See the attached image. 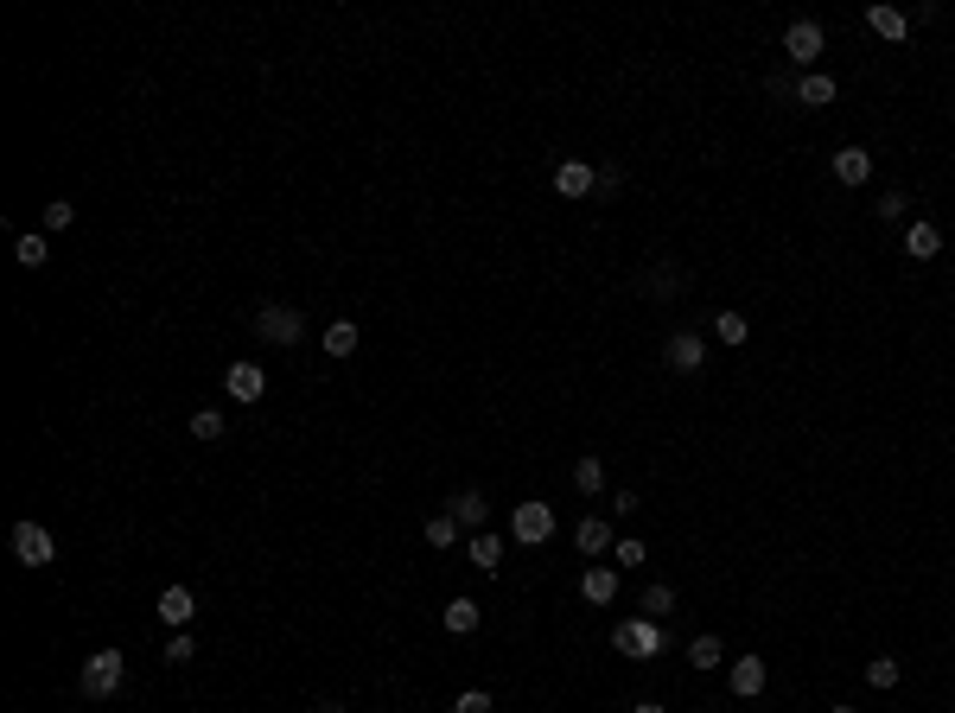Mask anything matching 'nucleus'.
I'll return each instance as SVG.
<instances>
[{"label": "nucleus", "instance_id": "f257e3e1", "mask_svg": "<svg viewBox=\"0 0 955 713\" xmlns=\"http://www.w3.org/2000/svg\"><path fill=\"white\" fill-rule=\"evenodd\" d=\"M612 650L618 656H631V663H650V656H663L669 650V631L656 618H624L618 631H612Z\"/></svg>", "mask_w": 955, "mask_h": 713}, {"label": "nucleus", "instance_id": "f03ea898", "mask_svg": "<svg viewBox=\"0 0 955 713\" xmlns=\"http://www.w3.org/2000/svg\"><path fill=\"white\" fill-rule=\"evenodd\" d=\"M255 338L262 344H300L306 338V312L300 306H255Z\"/></svg>", "mask_w": 955, "mask_h": 713}, {"label": "nucleus", "instance_id": "7ed1b4c3", "mask_svg": "<svg viewBox=\"0 0 955 713\" xmlns=\"http://www.w3.org/2000/svg\"><path fill=\"white\" fill-rule=\"evenodd\" d=\"M510 535H516L523 548H542V542H554V510H548L542 497H523V503L510 510Z\"/></svg>", "mask_w": 955, "mask_h": 713}, {"label": "nucleus", "instance_id": "20e7f679", "mask_svg": "<svg viewBox=\"0 0 955 713\" xmlns=\"http://www.w3.org/2000/svg\"><path fill=\"white\" fill-rule=\"evenodd\" d=\"M121 675H128V656H121V650H96L90 663H83L77 682H83V694H90V701H109V694L121 688Z\"/></svg>", "mask_w": 955, "mask_h": 713}, {"label": "nucleus", "instance_id": "39448f33", "mask_svg": "<svg viewBox=\"0 0 955 713\" xmlns=\"http://www.w3.org/2000/svg\"><path fill=\"white\" fill-rule=\"evenodd\" d=\"M13 561H20V567H51V561H58V542H51V529H39V523H13Z\"/></svg>", "mask_w": 955, "mask_h": 713}, {"label": "nucleus", "instance_id": "423d86ee", "mask_svg": "<svg viewBox=\"0 0 955 713\" xmlns=\"http://www.w3.org/2000/svg\"><path fill=\"white\" fill-rule=\"evenodd\" d=\"M784 51H790V64H803V71H809V64L828 51V32L815 20H796V26H784Z\"/></svg>", "mask_w": 955, "mask_h": 713}, {"label": "nucleus", "instance_id": "0eeeda50", "mask_svg": "<svg viewBox=\"0 0 955 713\" xmlns=\"http://www.w3.org/2000/svg\"><path fill=\"white\" fill-rule=\"evenodd\" d=\"M764 682H771V663H764V656H739V663L726 669V688H733L739 701H758Z\"/></svg>", "mask_w": 955, "mask_h": 713}, {"label": "nucleus", "instance_id": "6e6552de", "mask_svg": "<svg viewBox=\"0 0 955 713\" xmlns=\"http://www.w3.org/2000/svg\"><path fill=\"white\" fill-rule=\"evenodd\" d=\"M223 389H230V402L249 408V402H262V395H268V376L255 370L249 357H242V363H230V370H223Z\"/></svg>", "mask_w": 955, "mask_h": 713}, {"label": "nucleus", "instance_id": "1a4fd4ad", "mask_svg": "<svg viewBox=\"0 0 955 713\" xmlns=\"http://www.w3.org/2000/svg\"><path fill=\"white\" fill-rule=\"evenodd\" d=\"M573 548L586 554V561H599V554H612L618 548V535H612V523L593 510V516H580V529H573Z\"/></svg>", "mask_w": 955, "mask_h": 713}, {"label": "nucleus", "instance_id": "9d476101", "mask_svg": "<svg viewBox=\"0 0 955 713\" xmlns=\"http://www.w3.org/2000/svg\"><path fill=\"white\" fill-rule=\"evenodd\" d=\"M554 191H561V198H593V191H599V172L586 166V160H561V166H554Z\"/></svg>", "mask_w": 955, "mask_h": 713}, {"label": "nucleus", "instance_id": "9b49d317", "mask_svg": "<svg viewBox=\"0 0 955 713\" xmlns=\"http://www.w3.org/2000/svg\"><path fill=\"white\" fill-rule=\"evenodd\" d=\"M701 363H707L701 332H675V338H669V370H675V376H694Z\"/></svg>", "mask_w": 955, "mask_h": 713}, {"label": "nucleus", "instance_id": "f8f14e48", "mask_svg": "<svg viewBox=\"0 0 955 713\" xmlns=\"http://www.w3.org/2000/svg\"><path fill=\"white\" fill-rule=\"evenodd\" d=\"M835 96H841V83L828 71H803V77H796V102H803V109H828Z\"/></svg>", "mask_w": 955, "mask_h": 713}, {"label": "nucleus", "instance_id": "ddd939ff", "mask_svg": "<svg viewBox=\"0 0 955 713\" xmlns=\"http://www.w3.org/2000/svg\"><path fill=\"white\" fill-rule=\"evenodd\" d=\"M580 599H586V605H612V599H618V567H599V561H593V567L580 573Z\"/></svg>", "mask_w": 955, "mask_h": 713}, {"label": "nucleus", "instance_id": "4468645a", "mask_svg": "<svg viewBox=\"0 0 955 713\" xmlns=\"http://www.w3.org/2000/svg\"><path fill=\"white\" fill-rule=\"evenodd\" d=\"M160 618L172 624V631H185V624L198 618V599H191V586H166V593H160Z\"/></svg>", "mask_w": 955, "mask_h": 713}, {"label": "nucleus", "instance_id": "2eb2a0df", "mask_svg": "<svg viewBox=\"0 0 955 713\" xmlns=\"http://www.w3.org/2000/svg\"><path fill=\"white\" fill-rule=\"evenodd\" d=\"M866 26H873L879 39L905 45V32H911V13H905V7H866Z\"/></svg>", "mask_w": 955, "mask_h": 713}, {"label": "nucleus", "instance_id": "dca6fc26", "mask_svg": "<svg viewBox=\"0 0 955 713\" xmlns=\"http://www.w3.org/2000/svg\"><path fill=\"white\" fill-rule=\"evenodd\" d=\"M446 516H453L459 529H484V523H491V503H484L478 491H459L453 503H446Z\"/></svg>", "mask_w": 955, "mask_h": 713}, {"label": "nucleus", "instance_id": "f3484780", "mask_svg": "<svg viewBox=\"0 0 955 713\" xmlns=\"http://www.w3.org/2000/svg\"><path fill=\"white\" fill-rule=\"evenodd\" d=\"M905 255H911V262H936V255H943V230H936V223H911V230H905Z\"/></svg>", "mask_w": 955, "mask_h": 713}, {"label": "nucleus", "instance_id": "a211bd4d", "mask_svg": "<svg viewBox=\"0 0 955 713\" xmlns=\"http://www.w3.org/2000/svg\"><path fill=\"white\" fill-rule=\"evenodd\" d=\"M835 179L841 185H866V179H873V153H866V147H841L835 153Z\"/></svg>", "mask_w": 955, "mask_h": 713}, {"label": "nucleus", "instance_id": "6ab92c4d", "mask_svg": "<svg viewBox=\"0 0 955 713\" xmlns=\"http://www.w3.org/2000/svg\"><path fill=\"white\" fill-rule=\"evenodd\" d=\"M478 618H484V605H478V599H465V593H459V599H446V631H453V637H472V631H478Z\"/></svg>", "mask_w": 955, "mask_h": 713}, {"label": "nucleus", "instance_id": "aec40b11", "mask_svg": "<svg viewBox=\"0 0 955 713\" xmlns=\"http://www.w3.org/2000/svg\"><path fill=\"white\" fill-rule=\"evenodd\" d=\"M472 567H484V573H497V567H503V535H491V529H478V535H472Z\"/></svg>", "mask_w": 955, "mask_h": 713}, {"label": "nucleus", "instance_id": "412c9836", "mask_svg": "<svg viewBox=\"0 0 955 713\" xmlns=\"http://www.w3.org/2000/svg\"><path fill=\"white\" fill-rule=\"evenodd\" d=\"M573 491H580V497H599V491H605V459H573Z\"/></svg>", "mask_w": 955, "mask_h": 713}, {"label": "nucleus", "instance_id": "4be33fe9", "mask_svg": "<svg viewBox=\"0 0 955 713\" xmlns=\"http://www.w3.org/2000/svg\"><path fill=\"white\" fill-rule=\"evenodd\" d=\"M714 338H720V344H745V338H752V319L726 306V312H714Z\"/></svg>", "mask_w": 955, "mask_h": 713}, {"label": "nucleus", "instance_id": "5701e85b", "mask_svg": "<svg viewBox=\"0 0 955 713\" xmlns=\"http://www.w3.org/2000/svg\"><path fill=\"white\" fill-rule=\"evenodd\" d=\"M13 262H20V268H45V262H51V242H45L39 230L20 236V242H13Z\"/></svg>", "mask_w": 955, "mask_h": 713}, {"label": "nucleus", "instance_id": "b1692460", "mask_svg": "<svg viewBox=\"0 0 955 713\" xmlns=\"http://www.w3.org/2000/svg\"><path fill=\"white\" fill-rule=\"evenodd\" d=\"M351 351H357V325L351 319L325 325V357H351Z\"/></svg>", "mask_w": 955, "mask_h": 713}, {"label": "nucleus", "instance_id": "393cba45", "mask_svg": "<svg viewBox=\"0 0 955 713\" xmlns=\"http://www.w3.org/2000/svg\"><path fill=\"white\" fill-rule=\"evenodd\" d=\"M191 440L217 446V440H223V414H217V408H191Z\"/></svg>", "mask_w": 955, "mask_h": 713}, {"label": "nucleus", "instance_id": "a878e982", "mask_svg": "<svg viewBox=\"0 0 955 713\" xmlns=\"http://www.w3.org/2000/svg\"><path fill=\"white\" fill-rule=\"evenodd\" d=\"M866 682H873V688H898V682H905V663H898V656H873V663H866Z\"/></svg>", "mask_w": 955, "mask_h": 713}, {"label": "nucleus", "instance_id": "bb28decb", "mask_svg": "<svg viewBox=\"0 0 955 713\" xmlns=\"http://www.w3.org/2000/svg\"><path fill=\"white\" fill-rule=\"evenodd\" d=\"M644 293H650V300H675V293H682V274H675V268H650L644 274Z\"/></svg>", "mask_w": 955, "mask_h": 713}, {"label": "nucleus", "instance_id": "cd10ccee", "mask_svg": "<svg viewBox=\"0 0 955 713\" xmlns=\"http://www.w3.org/2000/svg\"><path fill=\"white\" fill-rule=\"evenodd\" d=\"M720 656H726V650H720V637H694V643H688V663L701 669V675H707V669H720Z\"/></svg>", "mask_w": 955, "mask_h": 713}, {"label": "nucleus", "instance_id": "c85d7f7f", "mask_svg": "<svg viewBox=\"0 0 955 713\" xmlns=\"http://www.w3.org/2000/svg\"><path fill=\"white\" fill-rule=\"evenodd\" d=\"M644 561H650V548L637 542V535H624V542L612 548V567H644Z\"/></svg>", "mask_w": 955, "mask_h": 713}, {"label": "nucleus", "instance_id": "c756f323", "mask_svg": "<svg viewBox=\"0 0 955 713\" xmlns=\"http://www.w3.org/2000/svg\"><path fill=\"white\" fill-rule=\"evenodd\" d=\"M644 612H650V618H669V612H675V586H663V580H656L650 593H644Z\"/></svg>", "mask_w": 955, "mask_h": 713}, {"label": "nucleus", "instance_id": "7c9ffc66", "mask_svg": "<svg viewBox=\"0 0 955 713\" xmlns=\"http://www.w3.org/2000/svg\"><path fill=\"white\" fill-rule=\"evenodd\" d=\"M873 211H879L885 223H905V211H911V198H905V191H885V198L873 204Z\"/></svg>", "mask_w": 955, "mask_h": 713}, {"label": "nucleus", "instance_id": "2f4dec72", "mask_svg": "<svg viewBox=\"0 0 955 713\" xmlns=\"http://www.w3.org/2000/svg\"><path fill=\"white\" fill-rule=\"evenodd\" d=\"M71 223H77V204H71V198L45 204V230H71Z\"/></svg>", "mask_w": 955, "mask_h": 713}, {"label": "nucleus", "instance_id": "473e14b6", "mask_svg": "<svg viewBox=\"0 0 955 713\" xmlns=\"http://www.w3.org/2000/svg\"><path fill=\"white\" fill-rule=\"evenodd\" d=\"M427 542H433V548H453V542H459V523H453V516H433V523H427Z\"/></svg>", "mask_w": 955, "mask_h": 713}, {"label": "nucleus", "instance_id": "72a5a7b5", "mask_svg": "<svg viewBox=\"0 0 955 713\" xmlns=\"http://www.w3.org/2000/svg\"><path fill=\"white\" fill-rule=\"evenodd\" d=\"M453 713H491V694H484V688H465L459 701H453Z\"/></svg>", "mask_w": 955, "mask_h": 713}, {"label": "nucleus", "instance_id": "f704fd0d", "mask_svg": "<svg viewBox=\"0 0 955 713\" xmlns=\"http://www.w3.org/2000/svg\"><path fill=\"white\" fill-rule=\"evenodd\" d=\"M618 191H624V172L618 166H599V191H593V198H618Z\"/></svg>", "mask_w": 955, "mask_h": 713}, {"label": "nucleus", "instance_id": "c9c22d12", "mask_svg": "<svg viewBox=\"0 0 955 713\" xmlns=\"http://www.w3.org/2000/svg\"><path fill=\"white\" fill-rule=\"evenodd\" d=\"M166 663H191V637H185V631L166 643Z\"/></svg>", "mask_w": 955, "mask_h": 713}, {"label": "nucleus", "instance_id": "e433bc0d", "mask_svg": "<svg viewBox=\"0 0 955 713\" xmlns=\"http://www.w3.org/2000/svg\"><path fill=\"white\" fill-rule=\"evenodd\" d=\"M631 713H663V707H656V701H637V707H631Z\"/></svg>", "mask_w": 955, "mask_h": 713}, {"label": "nucleus", "instance_id": "4c0bfd02", "mask_svg": "<svg viewBox=\"0 0 955 713\" xmlns=\"http://www.w3.org/2000/svg\"><path fill=\"white\" fill-rule=\"evenodd\" d=\"M319 713H344V707H338V701H319Z\"/></svg>", "mask_w": 955, "mask_h": 713}, {"label": "nucleus", "instance_id": "58836bf2", "mask_svg": "<svg viewBox=\"0 0 955 713\" xmlns=\"http://www.w3.org/2000/svg\"><path fill=\"white\" fill-rule=\"evenodd\" d=\"M828 713H860V707H828Z\"/></svg>", "mask_w": 955, "mask_h": 713}]
</instances>
